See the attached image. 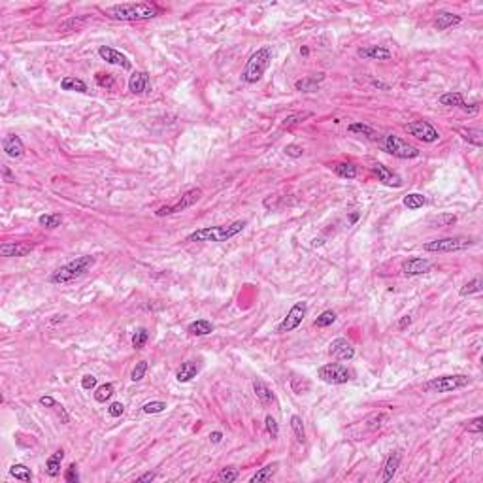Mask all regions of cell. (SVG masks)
Wrapping results in <instances>:
<instances>
[{"label": "cell", "mask_w": 483, "mask_h": 483, "mask_svg": "<svg viewBox=\"0 0 483 483\" xmlns=\"http://www.w3.org/2000/svg\"><path fill=\"white\" fill-rule=\"evenodd\" d=\"M106 17L113 21H146L159 15V8L149 2H130V4H115L104 10Z\"/></svg>", "instance_id": "cell-1"}, {"label": "cell", "mask_w": 483, "mask_h": 483, "mask_svg": "<svg viewBox=\"0 0 483 483\" xmlns=\"http://www.w3.org/2000/svg\"><path fill=\"white\" fill-rule=\"evenodd\" d=\"M94 264H96V257H93V255L76 257L74 260H70L66 264H62L61 268H57L55 272L51 274L50 281L55 285H64L70 283V281H76V279L83 278Z\"/></svg>", "instance_id": "cell-2"}, {"label": "cell", "mask_w": 483, "mask_h": 483, "mask_svg": "<svg viewBox=\"0 0 483 483\" xmlns=\"http://www.w3.org/2000/svg\"><path fill=\"white\" fill-rule=\"evenodd\" d=\"M248 227V221L242 219V221H234L230 225H217V227H204V229H199L191 232L187 236V242H227L230 238H234L236 234H240L242 230Z\"/></svg>", "instance_id": "cell-3"}, {"label": "cell", "mask_w": 483, "mask_h": 483, "mask_svg": "<svg viewBox=\"0 0 483 483\" xmlns=\"http://www.w3.org/2000/svg\"><path fill=\"white\" fill-rule=\"evenodd\" d=\"M270 62H272V50L267 47V45L259 47L253 55L249 57L246 68L242 72V80L246 81V83H257L264 76L267 68L270 66Z\"/></svg>", "instance_id": "cell-4"}, {"label": "cell", "mask_w": 483, "mask_h": 483, "mask_svg": "<svg viewBox=\"0 0 483 483\" xmlns=\"http://www.w3.org/2000/svg\"><path fill=\"white\" fill-rule=\"evenodd\" d=\"M472 379L465 374H453V376H440V378L428 379L427 383H423L425 393H451V391L463 389L466 385H470Z\"/></svg>", "instance_id": "cell-5"}, {"label": "cell", "mask_w": 483, "mask_h": 483, "mask_svg": "<svg viewBox=\"0 0 483 483\" xmlns=\"http://www.w3.org/2000/svg\"><path fill=\"white\" fill-rule=\"evenodd\" d=\"M476 244L474 238L466 236H447V238H438V240L427 242L423 248L430 253H453V251H463Z\"/></svg>", "instance_id": "cell-6"}, {"label": "cell", "mask_w": 483, "mask_h": 483, "mask_svg": "<svg viewBox=\"0 0 483 483\" xmlns=\"http://www.w3.org/2000/svg\"><path fill=\"white\" fill-rule=\"evenodd\" d=\"M383 148L389 155L398 157V159H417L421 155V151L415 146L408 143L402 138H398L397 134H387L383 140Z\"/></svg>", "instance_id": "cell-7"}, {"label": "cell", "mask_w": 483, "mask_h": 483, "mask_svg": "<svg viewBox=\"0 0 483 483\" xmlns=\"http://www.w3.org/2000/svg\"><path fill=\"white\" fill-rule=\"evenodd\" d=\"M317 376H319L325 383L344 385L353 378V372L349 370L346 365H340V363H328V365H323L321 368L317 370Z\"/></svg>", "instance_id": "cell-8"}, {"label": "cell", "mask_w": 483, "mask_h": 483, "mask_svg": "<svg viewBox=\"0 0 483 483\" xmlns=\"http://www.w3.org/2000/svg\"><path fill=\"white\" fill-rule=\"evenodd\" d=\"M200 199H202V189H199V187H192V189H189V191H185L183 195H181V199L178 200L176 204L161 206V208L155 211V215L157 217H164V215H172V213H180V211H183V210H187V208L195 206Z\"/></svg>", "instance_id": "cell-9"}, {"label": "cell", "mask_w": 483, "mask_h": 483, "mask_svg": "<svg viewBox=\"0 0 483 483\" xmlns=\"http://www.w3.org/2000/svg\"><path fill=\"white\" fill-rule=\"evenodd\" d=\"M306 313H308V304H306V302H297L291 308V310H289V313L283 317V321H281L278 327H276V332H278V334L293 332L295 328H298L300 325H302Z\"/></svg>", "instance_id": "cell-10"}, {"label": "cell", "mask_w": 483, "mask_h": 483, "mask_svg": "<svg viewBox=\"0 0 483 483\" xmlns=\"http://www.w3.org/2000/svg\"><path fill=\"white\" fill-rule=\"evenodd\" d=\"M406 132L412 134V136H415L417 140H423L425 143H432L440 138V132L434 129L428 121H425V119H421V121H414V123H408L406 125Z\"/></svg>", "instance_id": "cell-11"}, {"label": "cell", "mask_w": 483, "mask_h": 483, "mask_svg": "<svg viewBox=\"0 0 483 483\" xmlns=\"http://www.w3.org/2000/svg\"><path fill=\"white\" fill-rule=\"evenodd\" d=\"M328 355L338 360H351L355 357V347L346 338H336L328 344Z\"/></svg>", "instance_id": "cell-12"}, {"label": "cell", "mask_w": 483, "mask_h": 483, "mask_svg": "<svg viewBox=\"0 0 483 483\" xmlns=\"http://www.w3.org/2000/svg\"><path fill=\"white\" fill-rule=\"evenodd\" d=\"M99 55L100 59H104L106 62L110 64H115V66H121L123 70H130L132 68V62L129 61V57L121 53L119 50H113L110 45H100L99 47Z\"/></svg>", "instance_id": "cell-13"}, {"label": "cell", "mask_w": 483, "mask_h": 483, "mask_svg": "<svg viewBox=\"0 0 483 483\" xmlns=\"http://www.w3.org/2000/svg\"><path fill=\"white\" fill-rule=\"evenodd\" d=\"M400 270L406 276H423V274L432 270V262L428 259H423V257H412V259L404 260Z\"/></svg>", "instance_id": "cell-14"}, {"label": "cell", "mask_w": 483, "mask_h": 483, "mask_svg": "<svg viewBox=\"0 0 483 483\" xmlns=\"http://www.w3.org/2000/svg\"><path fill=\"white\" fill-rule=\"evenodd\" d=\"M372 172L378 176V181H381L383 185L387 187H402V178L398 176V174H395L393 170H389V168L385 166V164H381V162H374L372 164Z\"/></svg>", "instance_id": "cell-15"}, {"label": "cell", "mask_w": 483, "mask_h": 483, "mask_svg": "<svg viewBox=\"0 0 483 483\" xmlns=\"http://www.w3.org/2000/svg\"><path fill=\"white\" fill-rule=\"evenodd\" d=\"M2 149L10 159H21L25 155V143L17 134H6L2 138Z\"/></svg>", "instance_id": "cell-16"}, {"label": "cell", "mask_w": 483, "mask_h": 483, "mask_svg": "<svg viewBox=\"0 0 483 483\" xmlns=\"http://www.w3.org/2000/svg\"><path fill=\"white\" fill-rule=\"evenodd\" d=\"M34 249V244L29 242H6L0 246V255L2 257H25Z\"/></svg>", "instance_id": "cell-17"}, {"label": "cell", "mask_w": 483, "mask_h": 483, "mask_svg": "<svg viewBox=\"0 0 483 483\" xmlns=\"http://www.w3.org/2000/svg\"><path fill=\"white\" fill-rule=\"evenodd\" d=\"M357 55L360 59H368V61H389L393 53L383 45H365L357 50Z\"/></svg>", "instance_id": "cell-18"}, {"label": "cell", "mask_w": 483, "mask_h": 483, "mask_svg": "<svg viewBox=\"0 0 483 483\" xmlns=\"http://www.w3.org/2000/svg\"><path fill=\"white\" fill-rule=\"evenodd\" d=\"M129 91L132 94H143L151 91V81L148 72H134L129 78Z\"/></svg>", "instance_id": "cell-19"}, {"label": "cell", "mask_w": 483, "mask_h": 483, "mask_svg": "<svg viewBox=\"0 0 483 483\" xmlns=\"http://www.w3.org/2000/svg\"><path fill=\"white\" fill-rule=\"evenodd\" d=\"M199 372H200L199 360H185V363H181V366L176 370V379H178L180 383H189L191 379H195L199 376Z\"/></svg>", "instance_id": "cell-20"}, {"label": "cell", "mask_w": 483, "mask_h": 483, "mask_svg": "<svg viewBox=\"0 0 483 483\" xmlns=\"http://www.w3.org/2000/svg\"><path fill=\"white\" fill-rule=\"evenodd\" d=\"M253 391H255L257 400H259L262 406H270L272 402H276V397H274L272 389H270L262 379H259V378L253 379Z\"/></svg>", "instance_id": "cell-21"}, {"label": "cell", "mask_w": 483, "mask_h": 483, "mask_svg": "<svg viewBox=\"0 0 483 483\" xmlns=\"http://www.w3.org/2000/svg\"><path fill=\"white\" fill-rule=\"evenodd\" d=\"M458 23H461V15L447 12V10H440V12L436 13L434 27H436V31H447V29H451V27L458 25Z\"/></svg>", "instance_id": "cell-22"}, {"label": "cell", "mask_w": 483, "mask_h": 483, "mask_svg": "<svg viewBox=\"0 0 483 483\" xmlns=\"http://www.w3.org/2000/svg\"><path fill=\"white\" fill-rule=\"evenodd\" d=\"M400 461H402V455H400V451H393L387 457V461H385V466H383V474H381V481L387 483L391 481L393 477H395V474H397L398 466H400Z\"/></svg>", "instance_id": "cell-23"}, {"label": "cell", "mask_w": 483, "mask_h": 483, "mask_svg": "<svg viewBox=\"0 0 483 483\" xmlns=\"http://www.w3.org/2000/svg\"><path fill=\"white\" fill-rule=\"evenodd\" d=\"M62 461H64V451H62V449H57V451L45 461V474H47L50 477L61 476Z\"/></svg>", "instance_id": "cell-24"}, {"label": "cell", "mask_w": 483, "mask_h": 483, "mask_svg": "<svg viewBox=\"0 0 483 483\" xmlns=\"http://www.w3.org/2000/svg\"><path fill=\"white\" fill-rule=\"evenodd\" d=\"M325 80V74H319V78L311 76V78H302L295 83V89L300 91V93H317L319 89V81Z\"/></svg>", "instance_id": "cell-25"}, {"label": "cell", "mask_w": 483, "mask_h": 483, "mask_svg": "<svg viewBox=\"0 0 483 483\" xmlns=\"http://www.w3.org/2000/svg\"><path fill=\"white\" fill-rule=\"evenodd\" d=\"M457 134L465 142L472 143L476 148H481L483 146V132L479 129H465V127H461V129H457Z\"/></svg>", "instance_id": "cell-26"}, {"label": "cell", "mask_w": 483, "mask_h": 483, "mask_svg": "<svg viewBox=\"0 0 483 483\" xmlns=\"http://www.w3.org/2000/svg\"><path fill=\"white\" fill-rule=\"evenodd\" d=\"M187 332L192 336H208L213 332V325L208 319H197V321L189 323Z\"/></svg>", "instance_id": "cell-27"}, {"label": "cell", "mask_w": 483, "mask_h": 483, "mask_svg": "<svg viewBox=\"0 0 483 483\" xmlns=\"http://www.w3.org/2000/svg\"><path fill=\"white\" fill-rule=\"evenodd\" d=\"M61 89L62 91H76V93H87V83L80 78H74V76H66L62 78L61 81Z\"/></svg>", "instance_id": "cell-28"}, {"label": "cell", "mask_w": 483, "mask_h": 483, "mask_svg": "<svg viewBox=\"0 0 483 483\" xmlns=\"http://www.w3.org/2000/svg\"><path fill=\"white\" fill-rule=\"evenodd\" d=\"M334 172L340 176V178H346V180H355L357 174H359V168L355 166L353 162H338L334 164Z\"/></svg>", "instance_id": "cell-29"}, {"label": "cell", "mask_w": 483, "mask_h": 483, "mask_svg": "<svg viewBox=\"0 0 483 483\" xmlns=\"http://www.w3.org/2000/svg\"><path fill=\"white\" fill-rule=\"evenodd\" d=\"M347 130H349V132H357V134H363V136H366L368 140H374V142L381 138V136L378 134V132H376V130L372 129V127H368L366 123H351L349 127H347Z\"/></svg>", "instance_id": "cell-30"}, {"label": "cell", "mask_w": 483, "mask_h": 483, "mask_svg": "<svg viewBox=\"0 0 483 483\" xmlns=\"http://www.w3.org/2000/svg\"><path fill=\"white\" fill-rule=\"evenodd\" d=\"M276 472H278V465L274 463V465H267L264 468H260L257 474H255L249 481L251 483H260V481H270L274 476H276Z\"/></svg>", "instance_id": "cell-31"}, {"label": "cell", "mask_w": 483, "mask_h": 483, "mask_svg": "<svg viewBox=\"0 0 483 483\" xmlns=\"http://www.w3.org/2000/svg\"><path fill=\"white\" fill-rule=\"evenodd\" d=\"M402 202L408 210H419V208H423V206L427 204V199H425V195H421V192H409L408 197H404Z\"/></svg>", "instance_id": "cell-32"}, {"label": "cell", "mask_w": 483, "mask_h": 483, "mask_svg": "<svg viewBox=\"0 0 483 483\" xmlns=\"http://www.w3.org/2000/svg\"><path fill=\"white\" fill-rule=\"evenodd\" d=\"M38 223L43 229H57L62 223V215L61 213H43V215L38 217Z\"/></svg>", "instance_id": "cell-33"}, {"label": "cell", "mask_w": 483, "mask_h": 483, "mask_svg": "<svg viewBox=\"0 0 483 483\" xmlns=\"http://www.w3.org/2000/svg\"><path fill=\"white\" fill-rule=\"evenodd\" d=\"M438 102H440L442 106H457V108H463V104H465V99H463V94L457 93V91H451V93H444L438 99Z\"/></svg>", "instance_id": "cell-34"}, {"label": "cell", "mask_w": 483, "mask_h": 483, "mask_svg": "<svg viewBox=\"0 0 483 483\" xmlns=\"http://www.w3.org/2000/svg\"><path fill=\"white\" fill-rule=\"evenodd\" d=\"M289 383H291V389L295 391L297 395H306V393L310 391V387H311V383L306 378H304V376L300 378V376H295V374L291 376Z\"/></svg>", "instance_id": "cell-35"}, {"label": "cell", "mask_w": 483, "mask_h": 483, "mask_svg": "<svg viewBox=\"0 0 483 483\" xmlns=\"http://www.w3.org/2000/svg\"><path fill=\"white\" fill-rule=\"evenodd\" d=\"M291 430L300 444L306 442V428H304V421L300 415H293L291 417Z\"/></svg>", "instance_id": "cell-36"}, {"label": "cell", "mask_w": 483, "mask_h": 483, "mask_svg": "<svg viewBox=\"0 0 483 483\" xmlns=\"http://www.w3.org/2000/svg\"><path fill=\"white\" fill-rule=\"evenodd\" d=\"M10 476H13L19 481H32V472L25 465H13L10 468Z\"/></svg>", "instance_id": "cell-37"}, {"label": "cell", "mask_w": 483, "mask_h": 483, "mask_svg": "<svg viewBox=\"0 0 483 483\" xmlns=\"http://www.w3.org/2000/svg\"><path fill=\"white\" fill-rule=\"evenodd\" d=\"M113 383H104L100 385V387H96V391H94V400L96 402H106V400H110V398L113 397Z\"/></svg>", "instance_id": "cell-38"}, {"label": "cell", "mask_w": 483, "mask_h": 483, "mask_svg": "<svg viewBox=\"0 0 483 483\" xmlns=\"http://www.w3.org/2000/svg\"><path fill=\"white\" fill-rule=\"evenodd\" d=\"M148 340H149L148 328H143V327L136 328L134 334H132V347H134V349H142V347L148 344Z\"/></svg>", "instance_id": "cell-39"}, {"label": "cell", "mask_w": 483, "mask_h": 483, "mask_svg": "<svg viewBox=\"0 0 483 483\" xmlns=\"http://www.w3.org/2000/svg\"><path fill=\"white\" fill-rule=\"evenodd\" d=\"M483 289V283H481V278L477 276V278H474L472 281H468V283L461 289V297H470V295H476V293H479Z\"/></svg>", "instance_id": "cell-40"}, {"label": "cell", "mask_w": 483, "mask_h": 483, "mask_svg": "<svg viewBox=\"0 0 483 483\" xmlns=\"http://www.w3.org/2000/svg\"><path fill=\"white\" fill-rule=\"evenodd\" d=\"M428 223H430V227H451L457 223V217L453 213H442L438 217H432Z\"/></svg>", "instance_id": "cell-41"}, {"label": "cell", "mask_w": 483, "mask_h": 483, "mask_svg": "<svg viewBox=\"0 0 483 483\" xmlns=\"http://www.w3.org/2000/svg\"><path fill=\"white\" fill-rule=\"evenodd\" d=\"M336 321V313L332 310H325L321 313V316H317V319L313 321V325L319 328H325V327H330L332 323Z\"/></svg>", "instance_id": "cell-42"}, {"label": "cell", "mask_w": 483, "mask_h": 483, "mask_svg": "<svg viewBox=\"0 0 483 483\" xmlns=\"http://www.w3.org/2000/svg\"><path fill=\"white\" fill-rule=\"evenodd\" d=\"M387 419H389V415L387 414L372 415L370 419H366V428H368V430H378V428H381L385 423H387Z\"/></svg>", "instance_id": "cell-43"}, {"label": "cell", "mask_w": 483, "mask_h": 483, "mask_svg": "<svg viewBox=\"0 0 483 483\" xmlns=\"http://www.w3.org/2000/svg\"><path fill=\"white\" fill-rule=\"evenodd\" d=\"M142 409H143V414H162V412L166 409V402H162V400H151V402L143 404Z\"/></svg>", "instance_id": "cell-44"}, {"label": "cell", "mask_w": 483, "mask_h": 483, "mask_svg": "<svg viewBox=\"0 0 483 483\" xmlns=\"http://www.w3.org/2000/svg\"><path fill=\"white\" fill-rule=\"evenodd\" d=\"M217 479L221 483H232L238 479V470L236 468H221L217 474Z\"/></svg>", "instance_id": "cell-45"}, {"label": "cell", "mask_w": 483, "mask_h": 483, "mask_svg": "<svg viewBox=\"0 0 483 483\" xmlns=\"http://www.w3.org/2000/svg\"><path fill=\"white\" fill-rule=\"evenodd\" d=\"M146 372H148V363H146V360H138L136 366L130 372V379H132V381H140V379L146 376Z\"/></svg>", "instance_id": "cell-46"}, {"label": "cell", "mask_w": 483, "mask_h": 483, "mask_svg": "<svg viewBox=\"0 0 483 483\" xmlns=\"http://www.w3.org/2000/svg\"><path fill=\"white\" fill-rule=\"evenodd\" d=\"M264 425H267V432H268V436H270L272 440H278V436H279V427H278V421L274 419L272 415H267V419H264Z\"/></svg>", "instance_id": "cell-47"}, {"label": "cell", "mask_w": 483, "mask_h": 483, "mask_svg": "<svg viewBox=\"0 0 483 483\" xmlns=\"http://www.w3.org/2000/svg\"><path fill=\"white\" fill-rule=\"evenodd\" d=\"M94 80H96V83H99L100 87H104V89H113V87H115V80H113L112 74L99 72V74L94 76Z\"/></svg>", "instance_id": "cell-48"}, {"label": "cell", "mask_w": 483, "mask_h": 483, "mask_svg": "<svg viewBox=\"0 0 483 483\" xmlns=\"http://www.w3.org/2000/svg\"><path fill=\"white\" fill-rule=\"evenodd\" d=\"M285 155L291 157V159H298V157L304 155V148L298 146V143H289V146H285Z\"/></svg>", "instance_id": "cell-49"}, {"label": "cell", "mask_w": 483, "mask_h": 483, "mask_svg": "<svg viewBox=\"0 0 483 483\" xmlns=\"http://www.w3.org/2000/svg\"><path fill=\"white\" fill-rule=\"evenodd\" d=\"M466 430H468V432H474V434H481V430H483V417L481 415L476 417V419H472V421H468Z\"/></svg>", "instance_id": "cell-50"}, {"label": "cell", "mask_w": 483, "mask_h": 483, "mask_svg": "<svg viewBox=\"0 0 483 483\" xmlns=\"http://www.w3.org/2000/svg\"><path fill=\"white\" fill-rule=\"evenodd\" d=\"M64 479H66L68 483H78V481H80L78 466H76V465H70L68 468H66V472H64Z\"/></svg>", "instance_id": "cell-51"}, {"label": "cell", "mask_w": 483, "mask_h": 483, "mask_svg": "<svg viewBox=\"0 0 483 483\" xmlns=\"http://www.w3.org/2000/svg\"><path fill=\"white\" fill-rule=\"evenodd\" d=\"M81 387L85 391H91L96 387V378H94L93 374H85L83 378H81Z\"/></svg>", "instance_id": "cell-52"}, {"label": "cell", "mask_w": 483, "mask_h": 483, "mask_svg": "<svg viewBox=\"0 0 483 483\" xmlns=\"http://www.w3.org/2000/svg\"><path fill=\"white\" fill-rule=\"evenodd\" d=\"M123 412H125V406L121 402H112L108 406V414L112 415V417H121Z\"/></svg>", "instance_id": "cell-53"}, {"label": "cell", "mask_w": 483, "mask_h": 483, "mask_svg": "<svg viewBox=\"0 0 483 483\" xmlns=\"http://www.w3.org/2000/svg\"><path fill=\"white\" fill-rule=\"evenodd\" d=\"M306 117H310V113H297V115H291V117L285 119L283 127H293V125L300 123V121H302V119H306Z\"/></svg>", "instance_id": "cell-54"}, {"label": "cell", "mask_w": 483, "mask_h": 483, "mask_svg": "<svg viewBox=\"0 0 483 483\" xmlns=\"http://www.w3.org/2000/svg\"><path fill=\"white\" fill-rule=\"evenodd\" d=\"M55 409L57 414H59V419H61V423H70V415L66 414V409H64V406H61V404H55Z\"/></svg>", "instance_id": "cell-55"}, {"label": "cell", "mask_w": 483, "mask_h": 483, "mask_svg": "<svg viewBox=\"0 0 483 483\" xmlns=\"http://www.w3.org/2000/svg\"><path fill=\"white\" fill-rule=\"evenodd\" d=\"M38 402L42 404V406H45V408H55L57 400L53 397H40V400Z\"/></svg>", "instance_id": "cell-56"}, {"label": "cell", "mask_w": 483, "mask_h": 483, "mask_svg": "<svg viewBox=\"0 0 483 483\" xmlns=\"http://www.w3.org/2000/svg\"><path fill=\"white\" fill-rule=\"evenodd\" d=\"M2 176H4V181H6V183H13V181H15V176H12V172H10L8 166H2Z\"/></svg>", "instance_id": "cell-57"}, {"label": "cell", "mask_w": 483, "mask_h": 483, "mask_svg": "<svg viewBox=\"0 0 483 483\" xmlns=\"http://www.w3.org/2000/svg\"><path fill=\"white\" fill-rule=\"evenodd\" d=\"M221 440H223V432H221V430H213V432H210L211 444H219Z\"/></svg>", "instance_id": "cell-58"}, {"label": "cell", "mask_w": 483, "mask_h": 483, "mask_svg": "<svg viewBox=\"0 0 483 483\" xmlns=\"http://www.w3.org/2000/svg\"><path fill=\"white\" fill-rule=\"evenodd\" d=\"M155 479V474L153 472H148V474H142V476H138L136 477V481L138 483H142V481H153Z\"/></svg>", "instance_id": "cell-59"}, {"label": "cell", "mask_w": 483, "mask_h": 483, "mask_svg": "<svg viewBox=\"0 0 483 483\" xmlns=\"http://www.w3.org/2000/svg\"><path fill=\"white\" fill-rule=\"evenodd\" d=\"M409 325H412V316H404L402 319L398 321V328H400V330H404V328L409 327Z\"/></svg>", "instance_id": "cell-60"}, {"label": "cell", "mask_w": 483, "mask_h": 483, "mask_svg": "<svg viewBox=\"0 0 483 483\" xmlns=\"http://www.w3.org/2000/svg\"><path fill=\"white\" fill-rule=\"evenodd\" d=\"M308 53H310V50H308V47H300V55L306 57V55H308Z\"/></svg>", "instance_id": "cell-61"}]
</instances>
